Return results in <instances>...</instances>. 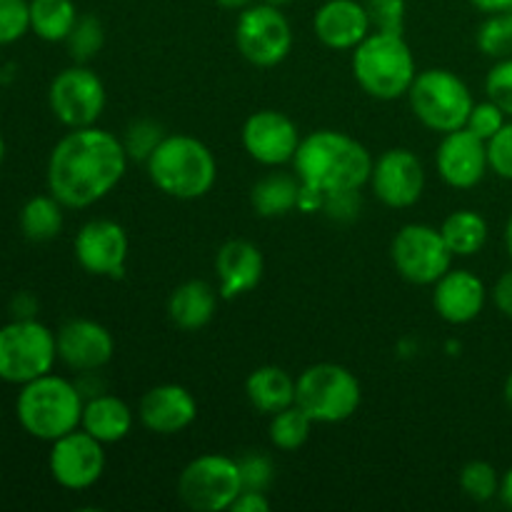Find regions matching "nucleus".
I'll return each mask as SVG.
<instances>
[{
    "label": "nucleus",
    "mask_w": 512,
    "mask_h": 512,
    "mask_svg": "<svg viewBox=\"0 0 512 512\" xmlns=\"http://www.w3.org/2000/svg\"><path fill=\"white\" fill-rule=\"evenodd\" d=\"M440 233H443L450 253L458 258H470L485 248L490 230L488 220L475 210H455L443 220Z\"/></svg>",
    "instance_id": "27"
},
{
    "label": "nucleus",
    "mask_w": 512,
    "mask_h": 512,
    "mask_svg": "<svg viewBox=\"0 0 512 512\" xmlns=\"http://www.w3.org/2000/svg\"><path fill=\"white\" fill-rule=\"evenodd\" d=\"M505 403H508V408L512 410V373L508 375V380H505Z\"/></svg>",
    "instance_id": "49"
},
{
    "label": "nucleus",
    "mask_w": 512,
    "mask_h": 512,
    "mask_svg": "<svg viewBox=\"0 0 512 512\" xmlns=\"http://www.w3.org/2000/svg\"><path fill=\"white\" fill-rule=\"evenodd\" d=\"M50 478L65 490H88L105 473V445L83 428L50 443Z\"/></svg>",
    "instance_id": "13"
},
{
    "label": "nucleus",
    "mask_w": 512,
    "mask_h": 512,
    "mask_svg": "<svg viewBox=\"0 0 512 512\" xmlns=\"http://www.w3.org/2000/svg\"><path fill=\"white\" fill-rule=\"evenodd\" d=\"M65 205L53 195H35L20 210V230L33 243H48L63 230Z\"/></svg>",
    "instance_id": "29"
},
{
    "label": "nucleus",
    "mask_w": 512,
    "mask_h": 512,
    "mask_svg": "<svg viewBox=\"0 0 512 512\" xmlns=\"http://www.w3.org/2000/svg\"><path fill=\"white\" fill-rule=\"evenodd\" d=\"M410 108L425 128L453 133L465 128L475 100L463 78L445 68H430L415 75L408 90Z\"/></svg>",
    "instance_id": "8"
},
{
    "label": "nucleus",
    "mask_w": 512,
    "mask_h": 512,
    "mask_svg": "<svg viewBox=\"0 0 512 512\" xmlns=\"http://www.w3.org/2000/svg\"><path fill=\"white\" fill-rule=\"evenodd\" d=\"M215 3L228 10H245L248 5H253V0H215Z\"/></svg>",
    "instance_id": "47"
},
{
    "label": "nucleus",
    "mask_w": 512,
    "mask_h": 512,
    "mask_svg": "<svg viewBox=\"0 0 512 512\" xmlns=\"http://www.w3.org/2000/svg\"><path fill=\"white\" fill-rule=\"evenodd\" d=\"M80 428L103 445L120 443L133 430V410L128 408L125 400L115 398L110 393H100L95 398L85 400Z\"/></svg>",
    "instance_id": "23"
},
{
    "label": "nucleus",
    "mask_w": 512,
    "mask_h": 512,
    "mask_svg": "<svg viewBox=\"0 0 512 512\" xmlns=\"http://www.w3.org/2000/svg\"><path fill=\"white\" fill-rule=\"evenodd\" d=\"M370 188L388 208H410L425 190V170L408 148H390L373 163Z\"/></svg>",
    "instance_id": "15"
},
{
    "label": "nucleus",
    "mask_w": 512,
    "mask_h": 512,
    "mask_svg": "<svg viewBox=\"0 0 512 512\" xmlns=\"http://www.w3.org/2000/svg\"><path fill=\"white\" fill-rule=\"evenodd\" d=\"M473 3V8H478L480 13H508L512 10V0H470Z\"/></svg>",
    "instance_id": "45"
},
{
    "label": "nucleus",
    "mask_w": 512,
    "mask_h": 512,
    "mask_svg": "<svg viewBox=\"0 0 512 512\" xmlns=\"http://www.w3.org/2000/svg\"><path fill=\"white\" fill-rule=\"evenodd\" d=\"M505 118H508V115H505L503 110H500L498 105L493 103V100H485V103H475L473 105V110H470L465 128H468L470 133H475L478 138H483L485 143H488V140L493 138V135L498 133V130L503 128L505 123H508Z\"/></svg>",
    "instance_id": "40"
},
{
    "label": "nucleus",
    "mask_w": 512,
    "mask_h": 512,
    "mask_svg": "<svg viewBox=\"0 0 512 512\" xmlns=\"http://www.w3.org/2000/svg\"><path fill=\"white\" fill-rule=\"evenodd\" d=\"M493 303L505 318L512 320V270L503 273L493 288Z\"/></svg>",
    "instance_id": "42"
},
{
    "label": "nucleus",
    "mask_w": 512,
    "mask_h": 512,
    "mask_svg": "<svg viewBox=\"0 0 512 512\" xmlns=\"http://www.w3.org/2000/svg\"><path fill=\"white\" fill-rule=\"evenodd\" d=\"M85 398L75 380L48 373L20 385L15 398V418L20 428L35 440L53 443L80 428Z\"/></svg>",
    "instance_id": "3"
},
{
    "label": "nucleus",
    "mask_w": 512,
    "mask_h": 512,
    "mask_svg": "<svg viewBox=\"0 0 512 512\" xmlns=\"http://www.w3.org/2000/svg\"><path fill=\"white\" fill-rule=\"evenodd\" d=\"M35 313H38V303H35L33 295L30 293L15 295V300H13L15 318H35Z\"/></svg>",
    "instance_id": "44"
},
{
    "label": "nucleus",
    "mask_w": 512,
    "mask_h": 512,
    "mask_svg": "<svg viewBox=\"0 0 512 512\" xmlns=\"http://www.w3.org/2000/svg\"><path fill=\"white\" fill-rule=\"evenodd\" d=\"M460 490L473 503H490L500 495V475L485 460H473L460 470Z\"/></svg>",
    "instance_id": "33"
},
{
    "label": "nucleus",
    "mask_w": 512,
    "mask_h": 512,
    "mask_svg": "<svg viewBox=\"0 0 512 512\" xmlns=\"http://www.w3.org/2000/svg\"><path fill=\"white\" fill-rule=\"evenodd\" d=\"M313 425V418L293 403L290 408L270 415L268 438L278 450H298L308 443Z\"/></svg>",
    "instance_id": "30"
},
{
    "label": "nucleus",
    "mask_w": 512,
    "mask_h": 512,
    "mask_svg": "<svg viewBox=\"0 0 512 512\" xmlns=\"http://www.w3.org/2000/svg\"><path fill=\"white\" fill-rule=\"evenodd\" d=\"M433 288L435 313L450 325L473 323L483 313L485 300H488L485 283L470 270L450 268Z\"/></svg>",
    "instance_id": "21"
},
{
    "label": "nucleus",
    "mask_w": 512,
    "mask_h": 512,
    "mask_svg": "<svg viewBox=\"0 0 512 512\" xmlns=\"http://www.w3.org/2000/svg\"><path fill=\"white\" fill-rule=\"evenodd\" d=\"M105 85L95 70L85 63H75L70 68L60 70L48 88L50 113L65 128H88L98 123L105 110Z\"/></svg>",
    "instance_id": "11"
},
{
    "label": "nucleus",
    "mask_w": 512,
    "mask_h": 512,
    "mask_svg": "<svg viewBox=\"0 0 512 512\" xmlns=\"http://www.w3.org/2000/svg\"><path fill=\"white\" fill-rule=\"evenodd\" d=\"M435 165L438 173L450 188L470 190L485 178L488 163V143L470 133L468 128L445 133L435 153Z\"/></svg>",
    "instance_id": "18"
},
{
    "label": "nucleus",
    "mask_w": 512,
    "mask_h": 512,
    "mask_svg": "<svg viewBox=\"0 0 512 512\" xmlns=\"http://www.w3.org/2000/svg\"><path fill=\"white\" fill-rule=\"evenodd\" d=\"M105 43V30L103 23H100L95 15H80L78 23L73 25L70 35L65 38V45H68V53L75 63H88L95 55L103 50Z\"/></svg>",
    "instance_id": "32"
},
{
    "label": "nucleus",
    "mask_w": 512,
    "mask_h": 512,
    "mask_svg": "<svg viewBox=\"0 0 512 512\" xmlns=\"http://www.w3.org/2000/svg\"><path fill=\"white\" fill-rule=\"evenodd\" d=\"M128 233L108 218L88 220L75 235V260L80 268L98 278H118L128 260Z\"/></svg>",
    "instance_id": "14"
},
{
    "label": "nucleus",
    "mask_w": 512,
    "mask_h": 512,
    "mask_svg": "<svg viewBox=\"0 0 512 512\" xmlns=\"http://www.w3.org/2000/svg\"><path fill=\"white\" fill-rule=\"evenodd\" d=\"M500 498L512 510V468L500 478Z\"/></svg>",
    "instance_id": "46"
},
{
    "label": "nucleus",
    "mask_w": 512,
    "mask_h": 512,
    "mask_svg": "<svg viewBox=\"0 0 512 512\" xmlns=\"http://www.w3.org/2000/svg\"><path fill=\"white\" fill-rule=\"evenodd\" d=\"M373 30L380 33H403L405 30V0H363Z\"/></svg>",
    "instance_id": "36"
},
{
    "label": "nucleus",
    "mask_w": 512,
    "mask_h": 512,
    "mask_svg": "<svg viewBox=\"0 0 512 512\" xmlns=\"http://www.w3.org/2000/svg\"><path fill=\"white\" fill-rule=\"evenodd\" d=\"M233 512H268L270 510V500L265 498V493L260 490H243V493L235 498Z\"/></svg>",
    "instance_id": "43"
},
{
    "label": "nucleus",
    "mask_w": 512,
    "mask_h": 512,
    "mask_svg": "<svg viewBox=\"0 0 512 512\" xmlns=\"http://www.w3.org/2000/svg\"><path fill=\"white\" fill-rule=\"evenodd\" d=\"M263 3H270V5H275V8H283V5H288L290 0H263Z\"/></svg>",
    "instance_id": "50"
},
{
    "label": "nucleus",
    "mask_w": 512,
    "mask_h": 512,
    "mask_svg": "<svg viewBox=\"0 0 512 512\" xmlns=\"http://www.w3.org/2000/svg\"><path fill=\"white\" fill-rule=\"evenodd\" d=\"M238 468H240V480H243V490H265L270 488L275 478V465L268 455L263 453H245L243 458H238Z\"/></svg>",
    "instance_id": "37"
},
{
    "label": "nucleus",
    "mask_w": 512,
    "mask_h": 512,
    "mask_svg": "<svg viewBox=\"0 0 512 512\" xmlns=\"http://www.w3.org/2000/svg\"><path fill=\"white\" fill-rule=\"evenodd\" d=\"M510 13H512V10H510Z\"/></svg>",
    "instance_id": "52"
},
{
    "label": "nucleus",
    "mask_w": 512,
    "mask_h": 512,
    "mask_svg": "<svg viewBox=\"0 0 512 512\" xmlns=\"http://www.w3.org/2000/svg\"><path fill=\"white\" fill-rule=\"evenodd\" d=\"M390 258L398 273L413 285H435L450 268L453 258L440 228L410 223L398 230L390 245Z\"/></svg>",
    "instance_id": "10"
},
{
    "label": "nucleus",
    "mask_w": 512,
    "mask_h": 512,
    "mask_svg": "<svg viewBox=\"0 0 512 512\" xmlns=\"http://www.w3.org/2000/svg\"><path fill=\"white\" fill-rule=\"evenodd\" d=\"M245 395L258 413L275 415L295 403V380L278 365H263L248 375Z\"/></svg>",
    "instance_id": "25"
},
{
    "label": "nucleus",
    "mask_w": 512,
    "mask_h": 512,
    "mask_svg": "<svg viewBox=\"0 0 512 512\" xmlns=\"http://www.w3.org/2000/svg\"><path fill=\"white\" fill-rule=\"evenodd\" d=\"M360 210H363L360 190H335L323 195V213L333 223H353L360 218Z\"/></svg>",
    "instance_id": "39"
},
{
    "label": "nucleus",
    "mask_w": 512,
    "mask_h": 512,
    "mask_svg": "<svg viewBox=\"0 0 512 512\" xmlns=\"http://www.w3.org/2000/svg\"><path fill=\"white\" fill-rule=\"evenodd\" d=\"M28 3L30 33H35L45 43H65L80 18L73 0H28Z\"/></svg>",
    "instance_id": "28"
},
{
    "label": "nucleus",
    "mask_w": 512,
    "mask_h": 512,
    "mask_svg": "<svg viewBox=\"0 0 512 512\" xmlns=\"http://www.w3.org/2000/svg\"><path fill=\"white\" fill-rule=\"evenodd\" d=\"M128 160L123 140L110 130L73 128L50 150L48 193L70 210L90 208L123 180Z\"/></svg>",
    "instance_id": "1"
},
{
    "label": "nucleus",
    "mask_w": 512,
    "mask_h": 512,
    "mask_svg": "<svg viewBox=\"0 0 512 512\" xmlns=\"http://www.w3.org/2000/svg\"><path fill=\"white\" fill-rule=\"evenodd\" d=\"M145 168L160 193L178 200L203 198L218 180V163L208 145L183 133L165 135Z\"/></svg>",
    "instance_id": "4"
},
{
    "label": "nucleus",
    "mask_w": 512,
    "mask_h": 512,
    "mask_svg": "<svg viewBox=\"0 0 512 512\" xmlns=\"http://www.w3.org/2000/svg\"><path fill=\"white\" fill-rule=\"evenodd\" d=\"M300 190L303 183L298 175L270 173L250 188V205L260 218H283L298 208Z\"/></svg>",
    "instance_id": "26"
},
{
    "label": "nucleus",
    "mask_w": 512,
    "mask_h": 512,
    "mask_svg": "<svg viewBox=\"0 0 512 512\" xmlns=\"http://www.w3.org/2000/svg\"><path fill=\"white\" fill-rule=\"evenodd\" d=\"M138 418L150 433L175 435L195 423L198 403H195L193 393L183 385H155L140 400Z\"/></svg>",
    "instance_id": "19"
},
{
    "label": "nucleus",
    "mask_w": 512,
    "mask_h": 512,
    "mask_svg": "<svg viewBox=\"0 0 512 512\" xmlns=\"http://www.w3.org/2000/svg\"><path fill=\"white\" fill-rule=\"evenodd\" d=\"M373 163L368 148L338 130H315L300 140L293 168L305 188L318 193L360 190L370 183Z\"/></svg>",
    "instance_id": "2"
},
{
    "label": "nucleus",
    "mask_w": 512,
    "mask_h": 512,
    "mask_svg": "<svg viewBox=\"0 0 512 512\" xmlns=\"http://www.w3.org/2000/svg\"><path fill=\"white\" fill-rule=\"evenodd\" d=\"M243 493L238 460L208 453L190 460L178 478V495L195 512H223Z\"/></svg>",
    "instance_id": "9"
},
{
    "label": "nucleus",
    "mask_w": 512,
    "mask_h": 512,
    "mask_svg": "<svg viewBox=\"0 0 512 512\" xmlns=\"http://www.w3.org/2000/svg\"><path fill=\"white\" fill-rule=\"evenodd\" d=\"M353 75L360 88L375 100H395L408 95L415 75V58L403 33L373 30L353 50Z\"/></svg>",
    "instance_id": "5"
},
{
    "label": "nucleus",
    "mask_w": 512,
    "mask_h": 512,
    "mask_svg": "<svg viewBox=\"0 0 512 512\" xmlns=\"http://www.w3.org/2000/svg\"><path fill=\"white\" fill-rule=\"evenodd\" d=\"M163 138H165L163 125L155 123V120L140 118V120H133V123L125 128V135L120 140H123V148L130 160L148 163V158L155 153V148L163 143Z\"/></svg>",
    "instance_id": "34"
},
{
    "label": "nucleus",
    "mask_w": 512,
    "mask_h": 512,
    "mask_svg": "<svg viewBox=\"0 0 512 512\" xmlns=\"http://www.w3.org/2000/svg\"><path fill=\"white\" fill-rule=\"evenodd\" d=\"M313 30L325 48L355 50L373 33V25L360 0H325L315 13Z\"/></svg>",
    "instance_id": "20"
},
{
    "label": "nucleus",
    "mask_w": 512,
    "mask_h": 512,
    "mask_svg": "<svg viewBox=\"0 0 512 512\" xmlns=\"http://www.w3.org/2000/svg\"><path fill=\"white\" fill-rule=\"evenodd\" d=\"M58 360L73 373L103 370L115 353V340L105 325L88 318H73L55 333Z\"/></svg>",
    "instance_id": "17"
},
{
    "label": "nucleus",
    "mask_w": 512,
    "mask_h": 512,
    "mask_svg": "<svg viewBox=\"0 0 512 512\" xmlns=\"http://www.w3.org/2000/svg\"><path fill=\"white\" fill-rule=\"evenodd\" d=\"M300 140L298 125L278 110H258L243 125L245 153L268 168L293 163Z\"/></svg>",
    "instance_id": "16"
},
{
    "label": "nucleus",
    "mask_w": 512,
    "mask_h": 512,
    "mask_svg": "<svg viewBox=\"0 0 512 512\" xmlns=\"http://www.w3.org/2000/svg\"><path fill=\"white\" fill-rule=\"evenodd\" d=\"M485 93L508 118H512V58H503L490 68L485 78Z\"/></svg>",
    "instance_id": "38"
},
{
    "label": "nucleus",
    "mask_w": 512,
    "mask_h": 512,
    "mask_svg": "<svg viewBox=\"0 0 512 512\" xmlns=\"http://www.w3.org/2000/svg\"><path fill=\"white\" fill-rule=\"evenodd\" d=\"M480 53L488 58H512V13H493L483 20L475 35Z\"/></svg>",
    "instance_id": "31"
},
{
    "label": "nucleus",
    "mask_w": 512,
    "mask_h": 512,
    "mask_svg": "<svg viewBox=\"0 0 512 512\" xmlns=\"http://www.w3.org/2000/svg\"><path fill=\"white\" fill-rule=\"evenodd\" d=\"M263 253L250 240H228L215 255V273H218V293L223 300L240 298L258 288L263 278Z\"/></svg>",
    "instance_id": "22"
},
{
    "label": "nucleus",
    "mask_w": 512,
    "mask_h": 512,
    "mask_svg": "<svg viewBox=\"0 0 512 512\" xmlns=\"http://www.w3.org/2000/svg\"><path fill=\"white\" fill-rule=\"evenodd\" d=\"M488 163L500 178L512 180V123H505L493 138L488 140Z\"/></svg>",
    "instance_id": "41"
},
{
    "label": "nucleus",
    "mask_w": 512,
    "mask_h": 512,
    "mask_svg": "<svg viewBox=\"0 0 512 512\" xmlns=\"http://www.w3.org/2000/svg\"><path fill=\"white\" fill-rule=\"evenodd\" d=\"M3 160H5V138L0 135V163H3Z\"/></svg>",
    "instance_id": "51"
},
{
    "label": "nucleus",
    "mask_w": 512,
    "mask_h": 512,
    "mask_svg": "<svg viewBox=\"0 0 512 512\" xmlns=\"http://www.w3.org/2000/svg\"><path fill=\"white\" fill-rule=\"evenodd\" d=\"M30 33L28 0H0V48L23 40Z\"/></svg>",
    "instance_id": "35"
},
{
    "label": "nucleus",
    "mask_w": 512,
    "mask_h": 512,
    "mask_svg": "<svg viewBox=\"0 0 512 512\" xmlns=\"http://www.w3.org/2000/svg\"><path fill=\"white\" fill-rule=\"evenodd\" d=\"M235 45L248 63L273 68L288 58L293 48V30L280 8L270 3H253L240 13L235 25Z\"/></svg>",
    "instance_id": "12"
},
{
    "label": "nucleus",
    "mask_w": 512,
    "mask_h": 512,
    "mask_svg": "<svg viewBox=\"0 0 512 512\" xmlns=\"http://www.w3.org/2000/svg\"><path fill=\"white\" fill-rule=\"evenodd\" d=\"M505 245H508V253H510V258H512V215H510L508 225H505Z\"/></svg>",
    "instance_id": "48"
},
{
    "label": "nucleus",
    "mask_w": 512,
    "mask_h": 512,
    "mask_svg": "<svg viewBox=\"0 0 512 512\" xmlns=\"http://www.w3.org/2000/svg\"><path fill=\"white\" fill-rule=\"evenodd\" d=\"M363 400L358 378L338 363L310 365L295 380V405L313 418V423H343L353 418Z\"/></svg>",
    "instance_id": "7"
},
{
    "label": "nucleus",
    "mask_w": 512,
    "mask_h": 512,
    "mask_svg": "<svg viewBox=\"0 0 512 512\" xmlns=\"http://www.w3.org/2000/svg\"><path fill=\"white\" fill-rule=\"evenodd\" d=\"M58 363L55 333L38 318H13L0 325V380L25 385L53 373Z\"/></svg>",
    "instance_id": "6"
},
{
    "label": "nucleus",
    "mask_w": 512,
    "mask_h": 512,
    "mask_svg": "<svg viewBox=\"0 0 512 512\" xmlns=\"http://www.w3.org/2000/svg\"><path fill=\"white\" fill-rule=\"evenodd\" d=\"M220 293L205 280H188L168 298V318L180 330H200L213 320Z\"/></svg>",
    "instance_id": "24"
}]
</instances>
